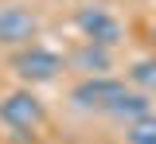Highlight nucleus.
<instances>
[{"label": "nucleus", "mask_w": 156, "mask_h": 144, "mask_svg": "<svg viewBox=\"0 0 156 144\" xmlns=\"http://www.w3.org/2000/svg\"><path fill=\"white\" fill-rule=\"evenodd\" d=\"M12 74H16L23 86H43V82H55L58 70L66 66V59L51 51V47H43V43H31V47H20L12 51Z\"/></svg>", "instance_id": "1"}, {"label": "nucleus", "mask_w": 156, "mask_h": 144, "mask_svg": "<svg viewBox=\"0 0 156 144\" xmlns=\"http://www.w3.org/2000/svg\"><path fill=\"white\" fill-rule=\"evenodd\" d=\"M129 86L133 90H144V94H156V55L136 59L129 66Z\"/></svg>", "instance_id": "8"}, {"label": "nucleus", "mask_w": 156, "mask_h": 144, "mask_svg": "<svg viewBox=\"0 0 156 144\" xmlns=\"http://www.w3.org/2000/svg\"><path fill=\"white\" fill-rule=\"evenodd\" d=\"M43 117H47V109L31 86H20V90L0 98V125L12 132H35L43 125Z\"/></svg>", "instance_id": "3"}, {"label": "nucleus", "mask_w": 156, "mask_h": 144, "mask_svg": "<svg viewBox=\"0 0 156 144\" xmlns=\"http://www.w3.org/2000/svg\"><path fill=\"white\" fill-rule=\"evenodd\" d=\"M125 144H156V113H144L125 125Z\"/></svg>", "instance_id": "9"}, {"label": "nucleus", "mask_w": 156, "mask_h": 144, "mask_svg": "<svg viewBox=\"0 0 156 144\" xmlns=\"http://www.w3.org/2000/svg\"><path fill=\"white\" fill-rule=\"evenodd\" d=\"M152 55H156V35H152Z\"/></svg>", "instance_id": "10"}, {"label": "nucleus", "mask_w": 156, "mask_h": 144, "mask_svg": "<svg viewBox=\"0 0 156 144\" xmlns=\"http://www.w3.org/2000/svg\"><path fill=\"white\" fill-rule=\"evenodd\" d=\"M66 66L70 70H78L82 78H94V74H109L113 70V47H101V43H90V39H82L66 55Z\"/></svg>", "instance_id": "6"}, {"label": "nucleus", "mask_w": 156, "mask_h": 144, "mask_svg": "<svg viewBox=\"0 0 156 144\" xmlns=\"http://www.w3.org/2000/svg\"><path fill=\"white\" fill-rule=\"evenodd\" d=\"M74 27H78V35H82V39L101 43V47H117V43L125 39L121 20H117L109 8H94V4H90V8H78Z\"/></svg>", "instance_id": "5"}, {"label": "nucleus", "mask_w": 156, "mask_h": 144, "mask_svg": "<svg viewBox=\"0 0 156 144\" xmlns=\"http://www.w3.org/2000/svg\"><path fill=\"white\" fill-rule=\"evenodd\" d=\"M125 94H129L125 78H113V74H94V78H82V82L70 86V101H74L78 109H86V113H105V117H109V109H113Z\"/></svg>", "instance_id": "2"}, {"label": "nucleus", "mask_w": 156, "mask_h": 144, "mask_svg": "<svg viewBox=\"0 0 156 144\" xmlns=\"http://www.w3.org/2000/svg\"><path fill=\"white\" fill-rule=\"evenodd\" d=\"M39 39V16L27 12L23 4H4L0 8V47H31Z\"/></svg>", "instance_id": "4"}, {"label": "nucleus", "mask_w": 156, "mask_h": 144, "mask_svg": "<svg viewBox=\"0 0 156 144\" xmlns=\"http://www.w3.org/2000/svg\"><path fill=\"white\" fill-rule=\"evenodd\" d=\"M152 94H144V90H129L121 101L109 109V117H117V121H136V117H144V113H152V101H148Z\"/></svg>", "instance_id": "7"}]
</instances>
